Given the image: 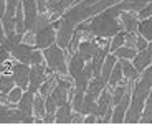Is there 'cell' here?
Listing matches in <instances>:
<instances>
[{"label": "cell", "mask_w": 152, "mask_h": 140, "mask_svg": "<svg viewBox=\"0 0 152 140\" xmlns=\"http://www.w3.org/2000/svg\"><path fill=\"white\" fill-rule=\"evenodd\" d=\"M104 87H106V79H103L101 76H93L89 79V83H88L86 92L89 96H93L94 99H98L101 91H104Z\"/></svg>", "instance_id": "7c38bea8"}, {"label": "cell", "mask_w": 152, "mask_h": 140, "mask_svg": "<svg viewBox=\"0 0 152 140\" xmlns=\"http://www.w3.org/2000/svg\"><path fill=\"white\" fill-rule=\"evenodd\" d=\"M33 97H35V92L25 89L22 97H20V101L17 102V109L22 114L23 124H31V122H35V119H33Z\"/></svg>", "instance_id": "3957f363"}, {"label": "cell", "mask_w": 152, "mask_h": 140, "mask_svg": "<svg viewBox=\"0 0 152 140\" xmlns=\"http://www.w3.org/2000/svg\"><path fill=\"white\" fill-rule=\"evenodd\" d=\"M89 28H91V33L96 35V36L111 38L121 30V25L116 22V17H113L107 12H104V13H101V15L93 18Z\"/></svg>", "instance_id": "6da1fadb"}, {"label": "cell", "mask_w": 152, "mask_h": 140, "mask_svg": "<svg viewBox=\"0 0 152 140\" xmlns=\"http://www.w3.org/2000/svg\"><path fill=\"white\" fill-rule=\"evenodd\" d=\"M145 49H147V53L152 56V40H151V43H147V46H145Z\"/></svg>", "instance_id": "e575fe53"}, {"label": "cell", "mask_w": 152, "mask_h": 140, "mask_svg": "<svg viewBox=\"0 0 152 140\" xmlns=\"http://www.w3.org/2000/svg\"><path fill=\"white\" fill-rule=\"evenodd\" d=\"M151 15H152V4H149L147 7L141 8V12H139V17H141V18H147V17H151Z\"/></svg>", "instance_id": "1f68e13d"}, {"label": "cell", "mask_w": 152, "mask_h": 140, "mask_svg": "<svg viewBox=\"0 0 152 140\" xmlns=\"http://www.w3.org/2000/svg\"><path fill=\"white\" fill-rule=\"evenodd\" d=\"M124 40H126V33H121V31H118V33L114 35V40L109 43V49H111V51H116L119 46H122Z\"/></svg>", "instance_id": "f546056e"}, {"label": "cell", "mask_w": 152, "mask_h": 140, "mask_svg": "<svg viewBox=\"0 0 152 140\" xmlns=\"http://www.w3.org/2000/svg\"><path fill=\"white\" fill-rule=\"evenodd\" d=\"M93 78V66H91V63L89 65H84L83 66V69L80 71V74L76 76L75 79V89H81V91H84L86 92V87H88V83H89V79Z\"/></svg>", "instance_id": "30bf717a"}, {"label": "cell", "mask_w": 152, "mask_h": 140, "mask_svg": "<svg viewBox=\"0 0 152 140\" xmlns=\"http://www.w3.org/2000/svg\"><path fill=\"white\" fill-rule=\"evenodd\" d=\"M121 20H122V25H124V28L127 31H136L137 30L139 22H137V17L136 15H131V13H122Z\"/></svg>", "instance_id": "7402d4cb"}, {"label": "cell", "mask_w": 152, "mask_h": 140, "mask_svg": "<svg viewBox=\"0 0 152 140\" xmlns=\"http://www.w3.org/2000/svg\"><path fill=\"white\" fill-rule=\"evenodd\" d=\"M113 54L116 58H121V59H132L136 56V51L134 48H124V46H119L116 51H113Z\"/></svg>", "instance_id": "484cf974"}, {"label": "cell", "mask_w": 152, "mask_h": 140, "mask_svg": "<svg viewBox=\"0 0 152 140\" xmlns=\"http://www.w3.org/2000/svg\"><path fill=\"white\" fill-rule=\"evenodd\" d=\"M139 122H142V124H152V91L145 97L144 109L141 112V120Z\"/></svg>", "instance_id": "ac0fdd59"}, {"label": "cell", "mask_w": 152, "mask_h": 140, "mask_svg": "<svg viewBox=\"0 0 152 140\" xmlns=\"http://www.w3.org/2000/svg\"><path fill=\"white\" fill-rule=\"evenodd\" d=\"M98 117H104V114H106V110L111 107V94L107 91L101 92L98 97Z\"/></svg>", "instance_id": "e0dca14e"}, {"label": "cell", "mask_w": 152, "mask_h": 140, "mask_svg": "<svg viewBox=\"0 0 152 140\" xmlns=\"http://www.w3.org/2000/svg\"><path fill=\"white\" fill-rule=\"evenodd\" d=\"M46 68L45 63H40V65H31L30 68V76H28V91L31 92H38V87L42 86V83L46 79Z\"/></svg>", "instance_id": "277c9868"}, {"label": "cell", "mask_w": 152, "mask_h": 140, "mask_svg": "<svg viewBox=\"0 0 152 140\" xmlns=\"http://www.w3.org/2000/svg\"><path fill=\"white\" fill-rule=\"evenodd\" d=\"M5 38V31H4V25H2V20H0V43L4 41Z\"/></svg>", "instance_id": "836d02e7"}, {"label": "cell", "mask_w": 152, "mask_h": 140, "mask_svg": "<svg viewBox=\"0 0 152 140\" xmlns=\"http://www.w3.org/2000/svg\"><path fill=\"white\" fill-rule=\"evenodd\" d=\"M121 79H122V69H121V65L116 63L113 71H111V74H109V78H107V84H109L111 87H114L121 83Z\"/></svg>", "instance_id": "603a6c76"}, {"label": "cell", "mask_w": 152, "mask_h": 140, "mask_svg": "<svg viewBox=\"0 0 152 140\" xmlns=\"http://www.w3.org/2000/svg\"><path fill=\"white\" fill-rule=\"evenodd\" d=\"M23 7V20H25V31L30 30L31 23H33L35 17L38 13L37 8V0H20Z\"/></svg>", "instance_id": "ba28073f"}, {"label": "cell", "mask_w": 152, "mask_h": 140, "mask_svg": "<svg viewBox=\"0 0 152 140\" xmlns=\"http://www.w3.org/2000/svg\"><path fill=\"white\" fill-rule=\"evenodd\" d=\"M134 41H136V46H137V49H139V51H141V49H145V46H147V41H145L144 36H142V38L141 36L136 38Z\"/></svg>", "instance_id": "d6a6232c"}, {"label": "cell", "mask_w": 152, "mask_h": 140, "mask_svg": "<svg viewBox=\"0 0 152 140\" xmlns=\"http://www.w3.org/2000/svg\"><path fill=\"white\" fill-rule=\"evenodd\" d=\"M10 76L13 78V83L15 86L22 87L23 91L28 87V76H30V66L25 65V63H17V65H12L10 68Z\"/></svg>", "instance_id": "5b68a950"}, {"label": "cell", "mask_w": 152, "mask_h": 140, "mask_svg": "<svg viewBox=\"0 0 152 140\" xmlns=\"http://www.w3.org/2000/svg\"><path fill=\"white\" fill-rule=\"evenodd\" d=\"M116 63H118V61H116V56H114V54H107V56L104 58V63H103V66H101L99 76H101L103 79H106V83H107V78H109V74H111V71H113Z\"/></svg>", "instance_id": "d6986e66"}, {"label": "cell", "mask_w": 152, "mask_h": 140, "mask_svg": "<svg viewBox=\"0 0 152 140\" xmlns=\"http://www.w3.org/2000/svg\"><path fill=\"white\" fill-rule=\"evenodd\" d=\"M33 115L35 117H45V97L35 92L33 97Z\"/></svg>", "instance_id": "44dd1931"}, {"label": "cell", "mask_w": 152, "mask_h": 140, "mask_svg": "<svg viewBox=\"0 0 152 140\" xmlns=\"http://www.w3.org/2000/svg\"><path fill=\"white\" fill-rule=\"evenodd\" d=\"M40 63H45L43 53L38 48H33V51H31V54H30V65H40Z\"/></svg>", "instance_id": "4dcf8cb0"}, {"label": "cell", "mask_w": 152, "mask_h": 140, "mask_svg": "<svg viewBox=\"0 0 152 140\" xmlns=\"http://www.w3.org/2000/svg\"><path fill=\"white\" fill-rule=\"evenodd\" d=\"M22 94H23V89L22 87H18V86H13L10 89V92L7 94V99H8V102H12V104H17L20 101V97H22Z\"/></svg>", "instance_id": "83f0119b"}, {"label": "cell", "mask_w": 152, "mask_h": 140, "mask_svg": "<svg viewBox=\"0 0 152 140\" xmlns=\"http://www.w3.org/2000/svg\"><path fill=\"white\" fill-rule=\"evenodd\" d=\"M129 102H131V94H129V91H127V94L122 96V99L114 106V114L111 115V122H116V124L124 122V115H126L127 107H129Z\"/></svg>", "instance_id": "9c48e42d"}, {"label": "cell", "mask_w": 152, "mask_h": 140, "mask_svg": "<svg viewBox=\"0 0 152 140\" xmlns=\"http://www.w3.org/2000/svg\"><path fill=\"white\" fill-rule=\"evenodd\" d=\"M132 59H134L132 66L137 69V73H142L152 63V56L147 53V49H141V53H139V54L136 53V56H134Z\"/></svg>", "instance_id": "5bb4252c"}, {"label": "cell", "mask_w": 152, "mask_h": 140, "mask_svg": "<svg viewBox=\"0 0 152 140\" xmlns=\"http://www.w3.org/2000/svg\"><path fill=\"white\" fill-rule=\"evenodd\" d=\"M42 53H43V59H45V65L48 69H51L55 73H60V74H66L68 73V65H66L63 48H60L56 43H51L50 46L43 48Z\"/></svg>", "instance_id": "7a4b0ae2"}, {"label": "cell", "mask_w": 152, "mask_h": 140, "mask_svg": "<svg viewBox=\"0 0 152 140\" xmlns=\"http://www.w3.org/2000/svg\"><path fill=\"white\" fill-rule=\"evenodd\" d=\"M84 63H86V61L83 59V56H81L78 51H76V53L71 56V59H69V65H68V73H69V76H71L73 79H75L78 74H80V71L83 69Z\"/></svg>", "instance_id": "9a60e30c"}, {"label": "cell", "mask_w": 152, "mask_h": 140, "mask_svg": "<svg viewBox=\"0 0 152 140\" xmlns=\"http://www.w3.org/2000/svg\"><path fill=\"white\" fill-rule=\"evenodd\" d=\"M96 46H98V41H91V40H84V41H81L80 45H78V53L83 56L84 61L91 59L93 53H94Z\"/></svg>", "instance_id": "2e32d148"}, {"label": "cell", "mask_w": 152, "mask_h": 140, "mask_svg": "<svg viewBox=\"0 0 152 140\" xmlns=\"http://www.w3.org/2000/svg\"><path fill=\"white\" fill-rule=\"evenodd\" d=\"M55 38H56V30H55L53 23H48L45 28L38 30L35 33V48L43 49L46 46H50L51 43H55Z\"/></svg>", "instance_id": "8992f818"}, {"label": "cell", "mask_w": 152, "mask_h": 140, "mask_svg": "<svg viewBox=\"0 0 152 140\" xmlns=\"http://www.w3.org/2000/svg\"><path fill=\"white\" fill-rule=\"evenodd\" d=\"M80 112L83 114V115L93 114V115L98 117V104H96V99L93 97V96H89L88 92H84V96H83V104H81Z\"/></svg>", "instance_id": "4fadbf2b"}, {"label": "cell", "mask_w": 152, "mask_h": 140, "mask_svg": "<svg viewBox=\"0 0 152 140\" xmlns=\"http://www.w3.org/2000/svg\"><path fill=\"white\" fill-rule=\"evenodd\" d=\"M119 65H121V69H122V76H126V78L131 79V81H137L139 73H137V69L129 63V59H119Z\"/></svg>", "instance_id": "ffe728a7"}, {"label": "cell", "mask_w": 152, "mask_h": 140, "mask_svg": "<svg viewBox=\"0 0 152 140\" xmlns=\"http://www.w3.org/2000/svg\"><path fill=\"white\" fill-rule=\"evenodd\" d=\"M71 102H68L66 101L65 104H61V106L56 107V110H55V117H53V122H58V124H69L71 122Z\"/></svg>", "instance_id": "8fae6325"}, {"label": "cell", "mask_w": 152, "mask_h": 140, "mask_svg": "<svg viewBox=\"0 0 152 140\" xmlns=\"http://www.w3.org/2000/svg\"><path fill=\"white\" fill-rule=\"evenodd\" d=\"M13 106H17V104H0V124H8V114H10V109Z\"/></svg>", "instance_id": "4316f807"}, {"label": "cell", "mask_w": 152, "mask_h": 140, "mask_svg": "<svg viewBox=\"0 0 152 140\" xmlns=\"http://www.w3.org/2000/svg\"><path fill=\"white\" fill-rule=\"evenodd\" d=\"M33 48H35V46L20 41V43H17V45L10 49V54L15 58L17 61H20V63L30 65V54H31V51H33Z\"/></svg>", "instance_id": "52a82bcc"}, {"label": "cell", "mask_w": 152, "mask_h": 140, "mask_svg": "<svg viewBox=\"0 0 152 140\" xmlns=\"http://www.w3.org/2000/svg\"><path fill=\"white\" fill-rule=\"evenodd\" d=\"M126 89H127V86H126V84H124V86H119V87H116V89H114V94L111 96V106H113V107L122 99V96L126 94Z\"/></svg>", "instance_id": "f1b7e54d"}, {"label": "cell", "mask_w": 152, "mask_h": 140, "mask_svg": "<svg viewBox=\"0 0 152 140\" xmlns=\"http://www.w3.org/2000/svg\"><path fill=\"white\" fill-rule=\"evenodd\" d=\"M13 86H15V83H13V78H12L10 74H7V73L0 74V92L8 94Z\"/></svg>", "instance_id": "d4e9b609"}, {"label": "cell", "mask_w": 152, "mask_h": 140, "mask_svg": "<svg viewBox=\"0 0 152 140\" xmlns=\"http://www.w3.org/2000/svg\"><path fill=\"white\" fill-rule=\"evenodd\" d=\"M137 30H139V33L142 35L144 38H147V40H152V18H144L139 25H137Z\"/></svg>", "instance_id": "cb8c5ba5"}]
</instances>
